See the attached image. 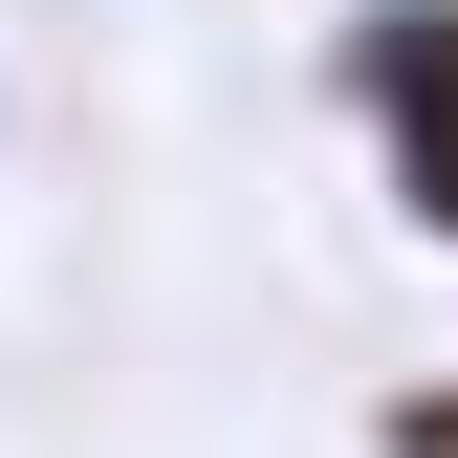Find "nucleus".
<instances>
[{
  "instance_id": "f257e3e1",
  "label": "nucleus",
  "mask_w": 458,
  "mask_h": 458,
  "mask_svg": "<svg viewBox=\"0 0 458 458\" xmlns=\"http://www.w3.org/2000/svg\"><path fill=\"white\" fill-rule=\"evenodd\" d=\"M327 109H350L393 241L458 262V0H350V22H327Z\"/></svg>"
},
{
  "instance_id": "f03ea898",
  "label": "nucleus",
  "mask_w": 458,
  "mask_h": 458,
  "mask_svg": "<svg viewBox=\"0 0 458 458\" xmlns=\"http://www.w3.org/2000/svg\"><path fill=\"white\" fill-rule=\"evenodd\" d=\"M371 458H458V371H415V393H393V415H371Z\"/></svg>"
}]
</instances>
